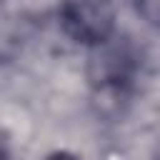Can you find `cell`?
Here are the masks:
<instances>
[{
	"mask_svg": "<svg viewBox=\"0 0 160 160\" xmlns=\"http://www.w3.org/2000/svg\"><path fill=\"white\" fill-rule=\"evenodd\" d=\"M58 18L65 35L82 45L100 48L115 32L112 0H62Z\"/></svg>",
	"mask_w": 160,
	"mask_h": 160,
	"instance_id": "obj_1",
	"label": "cell"
},
{
	"mask_svg": "<svg viewBox=\"0 0 160 160\" xmlns=\"http://www.w3.org/2000/svg\"><path fill=\"white\" fill-rule=\"evenodd\" d=\"M138 2V10L140 15L152 22V25H160V0H135Z\"/></svg>",
	"mask_w": 160,
	"mask_h": 160,
	"instance_id": "obj_2",
	"label": "cell"
},
{
	"mask_svg": "<svg viewBox=\"0 0 160 160\" xmlns=\"http://www.w3.org/2000/svg\"><path fill=\"white\" fill-rule=\"evenodd\" d=\"M45 160H80V158H75L72 152H65V150H60V152H52V155H48Z\"/></svg>",
	"mask_w": 160,
	"mask_h": 160,
	"instance_id": "obj_3",
	"label": "cell"
}]
</instances>
